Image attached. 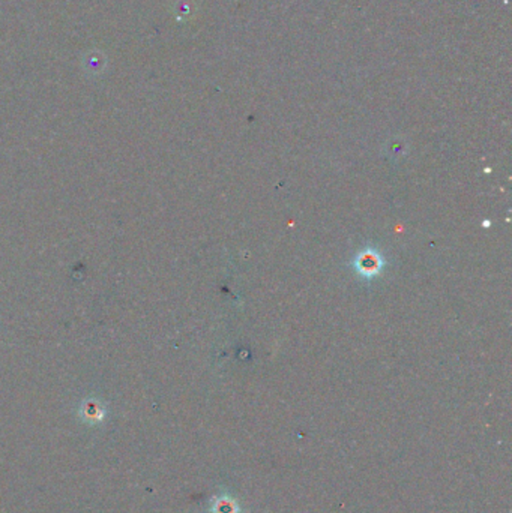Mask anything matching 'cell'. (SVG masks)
Instances as JSON below:
<instances>
[{
    "instance_id": "7a4b0ae2",
    "label": "cell",
    "mask_w": 512,
    "mask_h": 513,
    "mask_svg": "<svg viewBox=\"0 0 512 513\" xmlns=\"http://www.w3.org/2000/svg\"><path fill=\"white\" fill-rule=\"evenodd\" d=\"M83 419L89 423H100L104 419V410L98 404H86L83 407Z\"/></svg>"
},
{
    "instance_id": "6da1fadb",
    "label": "cell",
    "mask_w": 512,
    "mask_h": 513,
    "mask_svg": "<svg viewBox=\"0 0 512 513\" xmlns=\"http://www.w3.org/2000/svg\"><path fill=\"white\" fill-rule=\"evenodd\" d=\"M353 264L356 272L361 276H363V278H372V276H376L382 270L383 259L382 255L374 250H366L358 254Z\"/></svg>"
}]
</instances>
